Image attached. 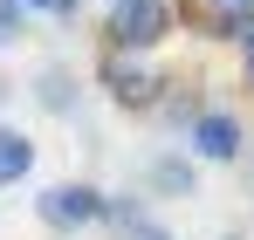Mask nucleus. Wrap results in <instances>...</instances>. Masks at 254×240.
Segmentation results:
<instances>
[{
    "label": "nucleus",
    "mask_w": 254,
    "mask_h": 240,
    "mask_svg": "<svg viewBox=\"0 0 254 240\" xmlns=\"http://www.w3.org/2000/svg\"><path fill=\"white\" fill-rule=\"evenodd\" d=\"M96 89L117 103V110H130V117H151L158 103H165L172 76L151 62V55H130V48H103V62H96Z\"/></svg>",
    "instance_id": "1"
},
{
    "label": "nucleus",
    "mask_w": 254,
    "mask_h": 240,
    "mask_svg": "<svg viewBox=\"0 0 254 240\" xmlns=\"http://www.w3.org/2000/svg\"><path fill=\"white\" fill-rule=\"evenodd\" d=\"M7 96H14V82H7V76H0V110H7Z\"/></svg>",
    "instance_id": "15"
},
{
    "label": "nucleus",
    "mask_w": 254,
    "mask_h": 240,
    "mask_svg": "<svg viewBox=\"0 0 254 240\" xmlns=\"http://www.w3.org/2000/svg\"><path fill=\"white\" fill-rule=\"evenodd\" d=\"M206 7H241V0H206Z\"/></svg>",
    "instance_id": "16"
},
{
    "label": "nucleus",
    "mask_w": 254,
    "mask_h": 240,
    "mask_svg": "<svg viewBox=\"0 0 254 240\" xmlns=\"http://www.w3.org/2000/svg\"><path fill=\"white\" fill-rule=\"evenodd\" d=\"M144 199H199V158L192 151H158L144 165Z\"/></svg>",
    "instance_id": "5"
},
{
    "label": "nucleus",
    "mask_w": 254,
    "mask_h": 240,
    "mask_svg": "<svg viewBox=\"0 0 254 240\" xmlns=\"http://www.w3.org/2000/svg\"><path fill=\"white\" fill-rule=\"evenodd\" d=\"M220 240H241V234H220Z\"/></svg>",
    "instance_id": "18"
},
{
    "label": "nucleus",
    "mask_w": 254,
    "mask_h": 240,
    "mask_svg": "<svg viewBox=\"0 0 254 240\" xmlns=\"http://www.w3.org/2000/svg\"><path fill=\"white\" fill-rule=\"evenodd\" d=\"M35 151H42V144H35L28 130L0 123V192H7V185H28V179H35Z\"/></svg>",
    "instance_id": "7"
},
{
    "label": "nucleus",
    "mask_w": 254,
    "mask_h": 240,
    "mask_svg": "<svg viewBox=\"0 0 254 240\" xmlns=\"http://www.w3.org/2000/svg\"><path fill=\"white\" fill-rule=\"evenodd\" d=\"M206 28L220 41H248L254 35V0H241V7H206Z\"/></svg>",
    "instance_id": "8"
},
{
    "label": "nucleus",
    "mask_w": 254,
    "mask_h": 240,
    "mask_svg": "<svg viewBox=\"0 0 254 240\" xmlns=\"http://www.w3.org/2000/svg\"><path fill=\"white\" fill-rule=\"evenodd\" d=\"M103 7H124V0H103Z\"/></svg>",
    "instance_id": "17"
},
{
    "label": "nucleus",
    "mask_w": 254,
    "mask_h": 240,
    "mask_svg": "<svg viewBox=\"0 0 254 240\" xmlns=\"http://www.w3.org/2000/svg\"><path fill=\"white\" fill-rule=\"evenodd\" d=\"M186 151L199 165H241L248 158V123L234 117V110H220V103H206L199 117L186 123Z\"/></svg>",
    "instance_id": "4"
},
{
    "label": "nucleus",
    "mask_w": 254,
    "mask_h": 240,
    "mask_svg": "<svg viewBox=\"0 0 254 240\" xmlns=\"http://www.w3.org/2000/svg\"><path fill=\"white\" fill-rule=\"evenodd\" d=\"M28 96L42 103L48 117H69V110L83 103V82H76V69H62V62H42L35 82H28Z\"/></svg>",
    "instance_id": "6"
},
{
    "label": "nucleus",
    "mask_w": 254,
    "mask_h": 240,
    "mask_svg": "<svg viewBox=\"0 0 254 240\" xmlns=\"http://www.w3.org/2000/svg\"><path fill=\"white\" fill-rule=\"evenodd\" d=\"M103 185H89V179H55L35 192V220H42L48 234H89V227H103Z\"/></svg>",
    "instance_id": "3"
},
{
    "label": "nucleus",
    "mask_w": 254,
    "mask_h": 240,
    "mask_svg": "<svg viewBox=\"0 0 254 240\" xmlns=\"http://www.w3.org/2000/svg\"><path fill=\"white\" fill-rule=\"evenodd\" d=\"M199 110H206V103H199V96H192V89H165V103H158V117H165L172 130H186V123L199 117Z\"/></svg>",
    "instance_id": "9"
},
{
    "label": "nucleus",
    "mask_w": 254,
    "mask_h": 240,
    "mask_svg": "<svg viewBox=\"0 0 254 240\" xmlns=\"http://www.w3.org/2000/svg\"><path fill=\"white\" fill-rule=\"evenodd\" d=\"M55 14H62V21H69V14H83V0H55Z\"/></svg>",
    "instance_id": "13"
},
{
    "label": "nucleus",
    "mask_w": 254,
    "mask_h": 240,
    "mask_svg": "<svg viewBox=\"0 0 254 240\" xmlns=\"http://www.w3.org/2000/svg\"><path fill=\"white\" fill-rule=\"evenodd\" d=\"M28 21H35V14H28L21 0H0V48H21V41H28Z\"/></svg>",
    "instance_id": "10"
},
{
    "label": "nucleus",
    "mask_w": 254,
    "mask_h": 240,
    "mask_svg": "<svg viewBox=\"0 0 254 240\" xmlns=\"http://www.w3.org/2000/svg\"><path fill=\"white\" fill-rule=\"evenodd\" d=\"M179 35V0H124L103 21V48H130V55H158Z\"/></svg>",
    "instance_id": "2"
},
{
    "label": "nucleus",
    "mask_w": 254,
    "mask_h": 240,
    "mask_svg": "<svg viewBox=\"0 0 254 240\" xmlns=\"http://www.w3.org/2000/svg\"><path fill=\"white\" fill-rule=\"evenodd\" d=\"M21 7H28V14H55V0H21Z\"/></svg>",
    "instance_id": "14"
},
{
    "label": "nucleus",
    "mask_w": 254,
    "mask_h": 240,
    "mask_svg": "<svg viewBox=\"0 0 254 240\" xmlns=\"http://www.w3.org/2000/svg\"><path fill=\"white\" fill-rule=\"evenodd\" d=\"M117 240H179V234H172L165 220H151V213H137L130 227H117Z\"/></svg>",
    "instance_id": "11"
},
{
    "label": "nucleus",
    "mask_w": 254,
    "mask_h": 240,
    "mask_svg": "<svg viewBox=\"0 0 254 240\" xmlns=\"http://www.w3.org/2000/svg\"><path fill=\"white\" fill-rule=\"evenodd\" d=\"M241 69H248V89H254V35L241 41Z\"/></svg>",
    "instance_id": "12"
}]
</instances>
